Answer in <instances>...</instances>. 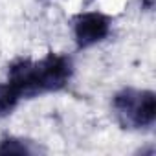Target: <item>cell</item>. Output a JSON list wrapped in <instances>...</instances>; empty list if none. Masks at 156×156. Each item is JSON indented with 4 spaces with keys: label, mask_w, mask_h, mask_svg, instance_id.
I'll use <instances>...</instances> for the list:
<instances>
[{
    "label": "cell",
    "mask_w": 156,
    "mask_h": 156,
    "mask_svg": "<svg viewBox=\"0 0 156 156\" xmlns=\"http://www.w3.org/2000/svg\"><path fill=\"white\" fill-rule=\"evenodd\" d=\"M72 75V61L50 53L41 61H19L9 68V85L20 98H35L62 88Z\"/></svg>",
    "instance_id": "1"
},
{
    "label": "cell",
    "mask_w": 156,
    "mask_h": 156,
    "mask_svg": "<svg viewBox=\"0 0 156 156\" xmlns=\"http://www.w3.org/2000/svg\"><path fill=\"white\" fill-rule=\"evenodd\" d=\"M114 110L125 129L149 127L156 118V99L149 90L125 88L114 98Z\"/></svg>",
    "instance_id": "2"
},
{
    "label": "cell",
    "mask_w": 156,
    "mask_h": 156,
    "mask_svg": "<svg viewBox=\"0 0 156 156\" xmlns=\"http://www.w3.org/2000/svg\"><path fill=\"white\" fill-rule=\"evenodd\" d=\"M110 31V22L101 13H85L79 15L73 26L75 41L79 48H88L99 41H103Z\"/></svg>",
    "instance_id": "3"
},
{
    "label": "cell",
    "mask_w": 156,
    "mask_h": 156,
    "mask_svg": "<svg viewBox=\"0 0 156 156\" xmlns=\"http://www.w3.org/2000/svg\"><path fill=\"white\" fill-rule=\"evenodd\" d=\"M20 96L17 94V90L6 83V85H0V116H4V114H9L17 103H19Z\"/></svg>",
    "instance_id": "4"
}]
</instances>
